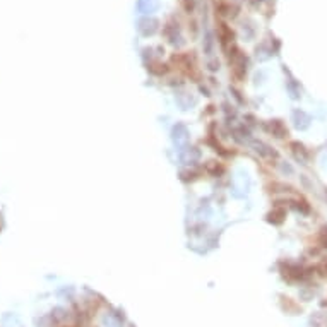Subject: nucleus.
Returning a JSON list of instances; mask_svg holds the SVG:
<instances>
[{"label": "nucleus", "instance_id": "nucleus-1", "mask_svg": "<svg viewBox=\"0 0 327 327\" xmlns=\"http://www.w3.org/2000/svg\"><path fill=\"white\" fill-rule=\"evenodd\" d=\"M283 277L289 283H296V281H301L305 277L303 274V269L300 265H293V264H288L286 269L283 271Z\"/></svg>", "mask_w": 327, "mask_h": 327}, {"label": "nucleus", "instance_id": "nucleus-2", "mask_svg": "<svg viewBox=\"0 0 327 327\" xmlns=\"http://www.w3.org/2000/svg\"><path fill=\"white\" fill-rule=\"evenodd\" d=\"M265 130L271 132L272 136L277 139H283L288 136V129H286V125L283 124V120H269L267 124H265Z\"/></svg>", "mask_w": 327, "mask_h": 327}, {"label": "nucleus", "instance_id": "nucleus-3", "mask_svg": "<svg viewBox=\"0 0 327 327\" xmlns=\"http://www.w3.org/2000/svg\"><path fill=\"white\" fill-rule=\"evenodd\" d=\"M289 149H291V153L295 154V158L298 159L300 163H305L308 161V151H306V148L301 142H298V141H293V142H289Z\"/></svg>", "mask_w": 327, "mask_h": 327}, {"label": "nucleus", "instance_id": "nucleus-4", "mask_svg": "<svg viewBox=\"0 0 327 327\" xmlns=\"http://www.w3.org/2000/svg\"><path fill=\"white\" fill-rule=\"evenodd\" d=\"M219 38H221L223 48H226L228 45L233 43V38H235V35H233V31L230 30V28H228V24L219 23Z\"/></svg>", "mask_w": 327, "mask_h": 327}, {"label": "nucleus", "instance_id": "nucleus-5", "mask_svg": "<svg viewBox=\"0 0 327 327\" xmlns=\"http://www.w3.org/2000/svg\"><path fill=\"white\" fill-rule=\"evenodd\" d=\"M253 148H255L257 153L260 154V156H264V158H269V159H272V158H277V153L272 148H269L267 144H264V142H253Z\"/></svg>", "mask_w": 327, "mask_h": 327}, {"label": "nucleus", "instance_id": "nucleus-6", "mask_svg": "<svg viewBox=\"0 0 327 327\" xmlns=\"http://www.w3.org/2000/svg\"><path fill=\"white\" fill-rule=\"evenodd\" d=\"M284 218H286V211L283 207H277V206L267 214V221L272 224H281L284 221Z\"/></svg>", "mask_w": 327, "mask_h": 327}, {"label": "nucleus", "instance_id": "nucleus-7", "mask_svg": "<svg viewBox=\"0 0 327 327\" xmlns=\"http://www.w3.org/2000/svg\"><path fill=\"white\" fill-rule=\"evenodd\" d=\"M207 173L212 175V177H219V175L224 173V166L216 161H209V165H207Z\"/></svg>", "mask_w": 327, "mask_h": 327}, {"label": "nucleus", "instance_id": "nucleus-8", "mask_svg": "<svg viewBox=\"0 0 327 327\" xmlns=\"http://www.w3.org/2000/svg\"><path fill=\"white\" fill-rule=\"evenodd\" d=\"M318 243L327 248V226H322L318 231Z\"/></svg>", "mask_w": 327, "mask_h": 327}, {"label": "nucleus", "instance_id": "nucleus-9", "mask_svg": "<svg viewBox=\"0 0 327 327\" xmlns=\"http://www.w3.org/2000/svg\"><path fill=\"white\" fill-rule=\"evenodd\" d=\"M295 207H296V209L300 211V212H303V214H308V212H310V206H308V204H306L305 201H298Z\"/></svg>", "mask_w": 327, "mask_h": 327}]
</instances>
